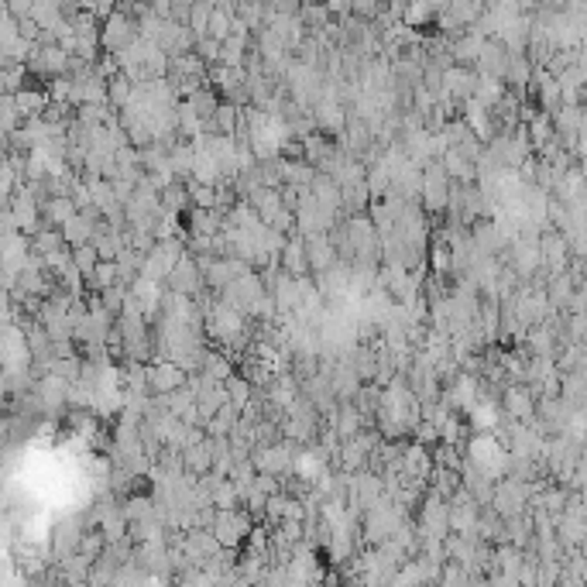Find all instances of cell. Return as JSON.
<instances>
[{"mask_svg":"<svg viewBox=\"0 0 587 587\" xmlns=\"http://www.w3.org/2000/svg\"><path fill=\"white\" fill-rule=\"evenodd\" d=\"M264 292H268V289H264V282H261V275L255 272V268H247L244 275H238V279H231V282L223 285L217 296L227 306L240 309L244 316H251V313H255V306H258V299L264 296Z\"/></svg>","mask_w":587,"mask_h":587,"instance_id":"obj_1","label":"cell"},{"mask_svg":"<svg viewBox=\"0 0 587 587\" xmlns=\"http://www.w3.org/2000/svg\"><path fill=\"white\" fill-rule=\"evenodd\" d=\"M532 495V481H519V478H499L495 481V491H491V508L499 512L501 519H508V516H519L525 512V501Z\"/></svg>","mask_w":587,"mask_h":587,"instance_id":"obj_2","label":"cell"},{"mask_svg":"<svg viewBox=\"0 0 587 587\" xmlns=\"http://www.w3.org/2000/svg\"><path fill=\"white\" fill-rule=\"evenodd\" d=\"M251 525H255V519H251L244 508H217V516L210 522V532L217 536L220 546L238 549V546L244 543V536L251 532Z\"/></svg>","mask_w":587,"mask_h":587,"instance_id":"obj_3","label":"cell"},{"mask_svg":"<svg viewBox=\"0 0 587 587\" xmlns=\"http://www.w3.org/2000/svg\"><path fill=\"white\" fill-rule=\"evenodd\" d=\"M175 546L182 549V557H186V564L189 566H206L220 549H223V546L217 543V536H214L210 529H199V525L182 529V536L175 540Z\"/></svg>","mask_w":587,"mask_h":587,"instance_id":"obj_4","label":"cell"},{"mask_svg":"<svg viewBox=\"0 0 587 587\" xmlns=\"http://www.w3.org/2000/svg\"><path fill=\"white\" fill-rule=\"evenodd\" d=\"M447 196H450V175L443 172V165L433 158V162L423 165V186H419L423 210H430V214L447 210Z\"/></svg>","mask_w":587,"mask_h":587,"instance_id":"obj_5","label":"cell"},{"mask_svg":"<svg viewBox=\"0 0 587 587\" xmlns=\"http://www.w3.org/2000/svg\"><path fill=\"white\" fill-rule=\"evenodd\" d=\"M138 38V21L124 14V11H110L104 28H100V48L110 52V55H117L121 48H128L130 42Z\"/></svg>","mask_w":587,"mask_h":587,"instance_id":"obj_6","label":"cell"},{"mask_svg":"<svg viewBox=\"0 0 587 587\" xmlns=\"http://www.w3.org/2000/svg\"><path fill=\"white\" fill-rule=\"evenodd\" d=\"M165 285L169 292H179V296H199L206 285H203V272L189 251H182V258L172 264V272L165 275Z\"/></svg>","mask_w":587,"mask_h":587,"instance_id":"obj_7","label":"cell"},{"mask_svg":"<svg viewBox=\"0 0 587 587\" xmlns=\"http://www.w3.org/2000/svg\"><path fill=\"white\" fill-rule=\"evenodd\" d=\"M536 398H540V391L532 389V385H525V382H512V385H505V395H501V406H505V419H532L536 413Z\"/></svg>","mask_w":587,"mask_h":587,"instance_id":"obj_8","label":"cell"},{"mask_svg":"<svg viewBox=\"0 0 587 587\" xmlns=\"http://www.w3.org/2000/svg\"><path fill=\"white\" fill-rule=\"evenodd\" d=\"M430 471H433V450L426 447V443H409V447H402V454H398V474L402 481H430Z\"/></svg>","mask_w":587,"mask_h":587,"instance_id":"obj_9","label":"cell"},{"mask_svg":"<svg viewBox=\"0 0 587 587\" xmlns=\"http://www.w3.org/2000/svg\"><path fill=\"white\" fill-rule=\"evenodd\" d=\"M474 87H478V72L467 69V65H447L440 72V93H447L450 100L464 104L474 96Z\"/></svg>","mask_w":587,"mask_h":587,"instance_id":"obj_10","label":"cell"},{"mask_svg":"<svg viewBox=\"0 0 587 587\" xmlns=\"http://www.w3.org/2000/svg\"><path fill=\"white\" fill-rule=\"evenodd\" d=\"M303 244H306V264H309V272L313 275H323L330 264H337V247H333V240L326 231H316V234H303Z\"/></svg>","mask_w":587,"mask_h":587,"instance_id":"obj_11","label":"cell"},{"mask_svg":"<svg viewBox=\"0 0 587 587\" xmlns=\"http://www.w3.org/2000/svg\"><path fill=\"white\" fill-rule=\"evenodd\" d=\"M145 378H148V391L152 395H165V391L179 389L186 382V371L179 368L175 361H169V357H158L155 365L145 361Z\"/></svg>","mask_w":587,"mask_h":587,"instance_id":"obj_12","label":"cell"},{"mask_svg":"<svg viewBox=\"0 0 587 587\" xmlns=\"http://www.w3.org/2000/svg\"><path fill=\"white\" fill-rule=\"evenodd\" d=\"M464 124H467V130L478 138V141H491L499 130H495V121H491V110L484 107V104H478L474 96L471 100H464Z\"/></svg>","mask_w":587,"mask_h":587,"instance_id":"obj_13","label":"cell"},{"mask_svg":"<svg viewBox=\"0 0 587 587\" xmlns=\"http://www.w3.org/2000/svg\"><path fill=\"white\" fill-rule=\"evenodd\" d=\"M279 264H282L285 275H309V264H306V244H303V234H292V238H285L282 251H279Z\"/></svg>","mask_w":587,"mask_h":587,"instance_id":"obj_14","label":"cell"},{"mask_svg":"<svg viewBox=\"0 0 587 587\" xmlns=\"http://www.w3.org/2000/svg\"><path fill=\"white\" fill-rule=\"evenodd\" d=\"M440 165H443V172L450 175V182H460V186H471L474 179H478V172H474V165L464 158V155L457 152V148H447V152L436 158Z\"/></svg>","mask_w":587,"mask_h":587,"instance_id":"obj_15","label":"cell"},{"mask_svg":"<svg viewBox=\"0 0 587 587\" xmlns=\"http://www.w3.org/2000/svg\"><path fill=\"white\" fill-rule=\"evenodd\" d=\"M158 199H162V210H169V214H186L193 203H189V193H186V182L182 179H172L162 193H158Z\"/></svg>","mask_w":587,"mask_h":587,"instance_id":"obj_16","label":"cell"},{"mask_svg":"<svg viewBox=\"0 0 587 587\" xmlns=\"http://www.w3.org/2000/svg\"><path fill=\"white\" fill-rule=\"evenodd\" d=\"M14 107H18V113H21V117H38V113L48 107V93L18 87V89H14Z\"/></svg>","mask_w":587,"mask_h":587,"instance_id":"obj_17","label":"cell"},{"mask_svg":"<svg viewBox=\"0 0 587 587\" xmlns=\"http://www.w3.org/2000/svg\"><path fill=\"white\" fill-rule=\"evenodd\" d=\"M89 282V289L93 292H100V289H107V285H113V282H121V272H117V261H96V268H93V275L87 279Z\"/></svg>","mask_w":587,"mask_h":587,"instance_id":"obj_18","label":"cell"},{"mask_svg":"<svg viewBox=\"0 0 587 587\" xmlns=\"http://www.w3.org/2000/svg\"><path fill=\"white\" fill-rule=\"evenodd\" d=\"M69 255H72V264L80 268V275L83 279H89L93 275V268H96V261H100V255H96V247L93 244H80V247H69Z\"/></svg>","mask_w":587,"mask_h":587,"instance_id":"obj_19","label":"cell"},{"mask_svg":"<svg viewBox=\"0 0 587 587\" xmlns=\"http://www.w3.org/2000/svg\"><path fill=\"white\" fill-rule=\"evenodd\" d=\"M481 45H484V35L474 28L471 35H464V38L454 45V59H460V63H474V59H478V52H481Z\"/></svg>","mask_w":587,"mask_h":587,"instance_id":"obj_20","label":"cell"},{"mask_svg":"<svg viewBox=\"0 0 587 587\" xmlns=\"http://www.w3.org/2000/svg\"><path fill=\"white\" fill-rule=\"evenodd\" d=\"M31 251H38V255H52V251H59V247H65V240H63V231H35L31 234Z\"/></svg>","mask_w":587,"mask_h":587,"instance_id":"obj_21","label":"cell"},{"mask_svg":"<svg viewBox=\"0 0 587 587\" xmlns=\"http://www.w3.org/2000/svg\"><path fill=\"white\" fill-rule=\"evenodd\" d=\"M72 4H83V0H72Z\"/></svg>","mask_w":587,"mask_h":587,"instance_id":"obj_22","label":"cell"}]
</instances>
